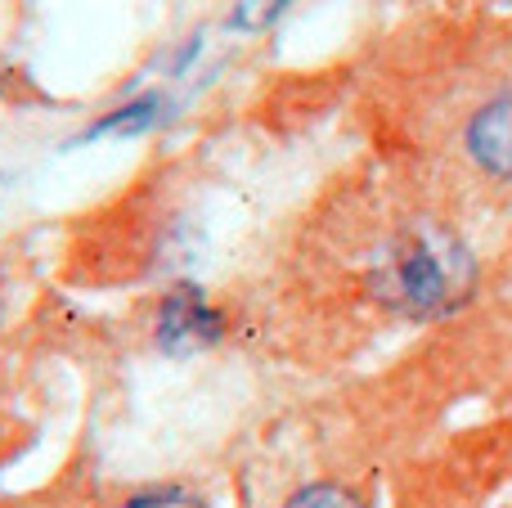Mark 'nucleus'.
<instances>
[{"label":"nucleus","mask_w":512,"mask_h":508,"mask_svg":"<svg viewBox=\"0 0 512 508\" xmlns=\"http://www.w3.org/2000/svg\"><path fill=\"white\" fill-rule=\"evenodd\" d=\"M297 0H234L230 9V27L243 36H256V32H270Z\"/></svg>","instance_id":"nucleus-5"},{"label":"nucleus","mask_w":512,"mask_h":508,"mask_svg":"<svg viewBox=\"0 0 512 508\" xmlns=\"http://www.w3.org/2000/svg\"><path fill=\"white\" fill-rule=\"evenodd\" d=\"M369 293L400 320H445L477 293V257L441 221H405L382 239Z\"/></svg>","instance_id":"nucleus-1"},{"label":"nucleus","mask_w":512,"mask_h":508,"mask_svg":"<svg viewBox=\"0 0 512 508\" xmlns=\"http://www.w3.org/2000/svg\"><path fill=\"white\" fill-rule=\"evenodd\" d=\"M122 508H207V500L194 491H180V486H153V491L131 495Z\"/></svg>","instance_id":"nucleus-7"},{"label":"nucleus","mask_w":512,"mask_h":508,"mask_svg":"<svg viewBox=\"0 0 512 508\" xmlns=\"http://www.w3.org/2000/svg\"><path fill=\"white\" fill-rule=\"evenodd\" d=\"M225 315L221 306H212V297L198 284H171L158 302V320H153V342L162 356L185 360L198 351H212L225 338Z\"/></svg>","instance_id":"nucleus-2"},{"label":"nucleus","mask_w":512,"mask_h":508,"mask_svg":"<svg viewBox=\"0 0 512 508\" xmlns=\"http://www.w3.org/2000/svg\"><path fill=\"white\" fill-rule=\"evenodd\" d=\"M463 153L477 162L481 176L512 185V86L486 95L463 117Z\"/></svg>","instance_id":"nucleus-3"},{"label":"nucleus","mask_w":512,"mask_h":508,"mask_svg":"<svg viewBox=\"0 0 512 508\" xmlns=\"http://www.w3.org/2000/svg\"><path fill=\"white\" fill-rule=\"evenodd\" d=\"M162 117H167V95H162V90H144V95L126 99V104L108 108L104 117H95V122L81 131V140H104V135L131 140V135H144L149 126H158Z\"/></svg>","instance_id":"nucleus-4"},{"label":"nucleus","mask_w":512,"mask_h":508,"mask_svg":"<svg viewBox=\"0 0 512 508\" xmlns=\"http://www.w3.org/2000/svg\"><path fill=\"white\" fill-rule=\"evenodd\" d=\"M283 508H364V500L342 482H310V486H301Z\"/></svg>","instance_id":"nucleus-6"}]
</instances>
